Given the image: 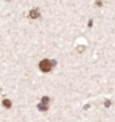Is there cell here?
Returning <instances> with one entry per match:
<instances>
[{"instance_id":"1","label":"cell","mask_w":115,"mask_h":122,"mask_svg":"<svg viewBox=\"0 0 115 122\" xmlns=\"http://www.w3.org/2000/svg\"><path fill=\"white\" fill-rule=\"evenodd\" d=\"M53 64L54 62H52V61H49V60H42L39 62V69L42 71V72H50Z\"/></svg>"},{"instance_id":"3","label":"cell","mask_w":115,"mask_h":122,"mask_svg":"<svg viewBox=\"0 0 115 122\" xmlns=\"http://www.w3.org/2000/svg\"><path fill=\"white\" fill-rule=\"evenodd\" d=\"M3 105H4L5 107H11V102H10V100H4V102H3Z\"/></svg>"},{"instance_id":"2","label":"cell","mask_w":115,"mask_h":122,"mask_svg":"<svg viewBox=\"0 0 115 122\" xmlns=\"http://www.w3.org/2000/svg\"><path fill=\"white\" fill-rule=\"evenodd\" d=\"M30 16L31 18H38L39 16V11H38V10H33L30 12Z\"/></svg>"}]
</instances>
